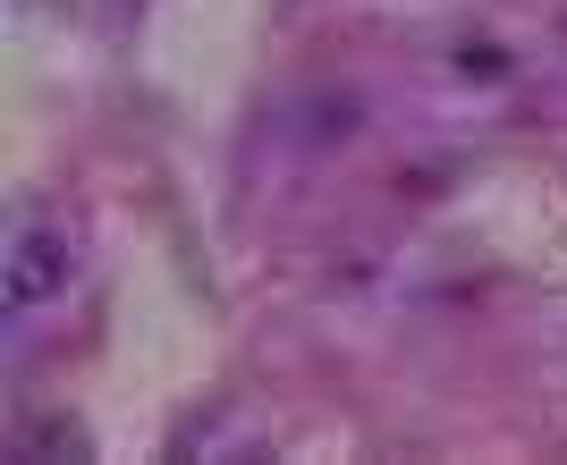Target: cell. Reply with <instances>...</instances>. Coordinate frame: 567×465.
Wrapping results in <instances>:
<instances>
[{
  "label": "cell",
  "mask_w": 567,
  "mask_h": 465,
  "mask_svg": "<svg viewBox=\"0 0 567 465\" xmlns=\"http://www.w3.org/2000/svg\"><path fill=\"white\" fill-rule=\"evenodd\" d=\"M76 279V237L43 211H25L9 229V255H0V313H43L51 297H69Z\"/></svg>",
  "instance_id": "cell-1"
}]
</instances>
